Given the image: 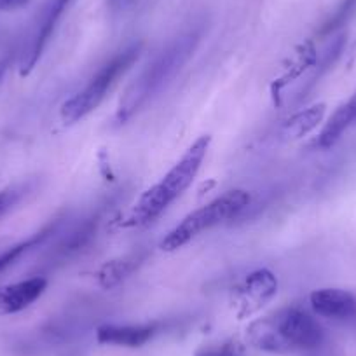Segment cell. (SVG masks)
I'll list each match as a JSON object with an SVG mask.
<instances>
[{"mask_svg": "<svg viewBox=\"0 0 356 356\" xmlns=\"http://www.w3.org/2000/svg\"><path fill=\"white\" fill-rule=\"evenodd\" d=\"M74 0H46L42 11L39 13L33 25L32 33L29 37L25 49H23L22 61H19V74L25 77L30 72L35 68L39 60L42 58L44 51H46L47 44H49L51 37H53L54 30H56L58 23L63 18L67 9Z\"/></svg>", "mask_w": 356, "mask_h": 356, "instance_id": "52a82bcc", "label": "cell"}, {"mask_svg": "<svg viewBox=\"0 0 356 356\" xmlns=\"http://www.w3.org/2000/svg\"><path fill=\"white\" fill-rule=\"evenodd\" d=\"M355 9H356V0H342V4L339 6V9L335 11V15L332 16L327 23H325V26L321 29V33H323V35H327V33L335 32L339 26L344 25V22L349 18V16H351V13L355 11Z\"/></svg>", "mask_w": 356, "mask_h": 356, "instance_id": "d6986e66", "label": "cell"}, {"mask_svg": "<svg viewBox=\"0 0 356 356\" xmlns=\"http://www.w3.org/2000/svg\"><path fill=\"white\" fill-rule=\"evenodd\" d=\"M280 282L271 269L260 267L248 273L232 289V307L239 320L253 316L278 296Z\"/></svg>", "mask_w": 356, "mask_h": 356, "instance_id": "8992f818", "label": "cell"}, {"mask_svg": "<svg viewBox=\"0 0 356 356\" xmlns=\"http://www.w3.org/2000/svg\"><path fill=\"white\" fill-rule=\"evenodd\" d=\"M201 29L187 30L175 37L166 47L154 56V60L142 70L136 81L126 89L124 97L119 102L115 111V122L124 124L126 121L138 114L149 102L170 84L175 75L182 70L184 65L191 60L201 40Z\"/></svg>", "mask_w": 356, "mask_h": 356, "instance_id": "6da1fadb", "label": "cell"}, {"mask_svg": "<svg viewBox=\"0 0 356 356\" xmlns=\"http://www.w3.org/2000/svg\"><path fill=\"white\" fill-rule=\"evenodd\" d=\"M47 285L49 282L44 276H33L13 285L0 286V316L29 309L35 300L44 296Z\"/></svg>", "mask_w": 356, "mask_h": 356, "instance_id": "9c48e42d", "label": "cell"}, {"mask_svg": "<svg viewBox=\"0 0 356 356\" xmlns=\"http://www.w3.org/2000/svg\"><path fill=\"white\" fill-rule=\"evenodd\" d=\"M156 323L147 325H102L97 328V341L107 346L142 348L157 334Z\"/></svg>", "mask_w": 356, "mask_h": 356, "instance_id": "8fae6325", "label": "cell"}, {"mask_svg": "<svg viewBox=\"0 0 356 356\" xmlns=\"http://www.w3.org/2000/svg\"><path fill=\"white\" fill-rule=\"evenodd\" d=\"M210 143V135H201L200 138L194 140L189 149L184 152V156L173 164V168L164 173L159 182L149 187L138 197V201L133 204L124 220L121 222L122 227H143V225H149L157 220L193 186L204 159H207Z\"/></svg>", "mask_w": 356, "mask_h": 356, "instance_id": "7a4b0ae2", "label": "cell"}, {"mask_svg": "<svg viewBox=\"0 0 356 356\" xmlns=\"http://www.w3.org/2000/svg\"><path fill=\"white\" fill-rule=\"evenodd\" d=\"M316 63H318L316 47H314V44L311 42V40H306V42H302L299 47H297L296 54H293V58L290 60V67L286 68L285 74H283L282 77H280L278 81H275V84H273L271 89H273V97H275V100L276 98H280L282 89L285 88L289 82L299 79L307 68L316 67Z\"/></svg>", "mask_w": 356, "mask_h": 356, "instance_id": "2e32d148", "label": "cell"}, {"mask_svg": "<svg viewBox=\"0 0 356 356\" xmlns=\"http://www.w3.org/2000/svg\"><path fill=\"white\" fill-rule=\"evenodd\" d=\"M248 341L267 353H285L296 349L313 351L323 346L325 330L307 311L300 307H283L276 313L250 323Z\"/></svg>", "mask_w": 356, "mask_h": 356, "instance_id": "3957f363", "label": "cell"}, {"mask_svg": "<svg viewBox=\"0 0 356 356\" xmlns=\"http://www.w3.org/2000/svg\"><path fill=\"white\" fill-rule=\"evenodd\" d=\"M311 309L328 320L348 321L356 318V297L342 289H318L309 296Z\"/></svg>", "mask_w": 356, "mask_h": 356, "instance_id": "30bf717a", "label": "cell"}, {"mask_svg": "<svg viewBox=\"0 0 356 356\" xmlns=\"http://www.w3.org/2000/svg\"><path fill=\"white\" fill-rule=\"evenodd\" d=\"M353 124H356V93L328 118L318 133L314 145L321 150L332 149Z\"/></svg>", "mask_w": 356, "mask_h": 356, "instance_id": "7c38bea8", "label": "cell"}, {"mask_svg": "<svg viewBox=\"0 0 356 356\" xmlns=\"http://www.w3.org/2000/svg\"><path fill=\"white\" fill-rule=\"evenodd\" d=\"M30 0H0V11H16L29 6Z\"/></svg>", "mask_w": 356, "mask_h": 356, "instance_id": "ffe728a7", "label": "cell"}, {"mask_svg": "<svg viewBox=\"0 0 356 356\" xmlns=\"http://www.w3.org/2000/svg\"><path fill=\"white\" fill-rule=\"evenodd\" d=\"M61 227H63V218H56V220H53L51 224H47L46 227L37 231L35 234L30 236V238L23 239V241L16 243V245L4 250V252L0 253V275L9 271V269H11L13 266H16L23 257H26L29 253L35 252L37 248L46 245L53 236L60 234Z\"/></svg>", "mask_w": 356, "mask_h": 356, "instance_id": "4fadbf2b", "label": "cell"}, {"mask_svg": "<svg viewBox=\"0 0 356 356\" xmlns=\"http://www.w3.org/2000/svg\"><path fill=\"white\" fill-rule=\"evenodd\" d=\"M98 229H100V215H91V217L82 218L81 222L74 225L67 234L58 241V245L51 250L47 257V266H61L70 259L77 257L84 252L93 239L97 238Z\"/></svg>", "mask_w": 356, "mask_h": 356, "instance_id": "ba28073f", "label": "cell"}, {"mask_svg": "<svg viewBox=\"0 0 356 356\" xmlns=\"http://www.w3.org/2000/svg\"><path fill=\"white\" fill-rule=\"evenodd\" d=\"M327 112L325 104H314L304 111L296 112L292 118L286 119L282 126V135L286 140H299L302 136L309 135L313 129H316L321 124Z\"/></svg>", "mask_w": 356, "mask_h": 356, "instance_id": "9a60e30c", "label": "cell"}, {"mask_svg": "<svg viewBox=\"0 0 356 356\" xmlns=\"http://www.w3.org/2000/svg\"><path fill=\"white\" fill-rule=\"evenodd\" d=\"M35 182H19L15 186H9L6 189L0 191V218L6 217L8 213H11L26 196L33 191Z\"/></svg>", "mask_w": 356, "mask_h": 356, "instance_id": "e0dca14e", "label": "cell"}, {"mask_svg": "<svg viewBox=\"0 0 356 356\" xmlns=\"http://www.w3.org/2000/svg\"><path fill=\"white\" fill-rule=\"evenodd\" d=\"M142 49L143 42H131L112 54L111 60H107L98 68L97 74L89 79L84 88L79 89L77 93L63 102L60 108L61 121L65 124H75L97 111L107 98L108 91L118 84L119 79L124 77L131 70L133 65L138 61Z\"/></svg>", "mask_w": 356, "mask_h": 356, "instance_id": "277c9868", "label": "cell"}, {"mask_svg": "<svg viewBox=\"0 0 356 356\" xmlns=\"http://www.w3.org/2000/svg\"><path fill=\"white\" fill-rule=\"evenodd\" d=\"M147 253L143 252H135L128 253L124 257H118V259L107 260L104 266L98 269L97 273V282L98 285L104 290L115 289V286L121 285L122 282L129 278L133 273L145 262Z\"/></svg>", "mask_w": 356, "mask_h": 356, "instance_id": "5bb4252c", "label": "cell"}, {"mask_svg": "<svg viewBox=\"0 0 356 356\" xmlns=\"http://www.w3.org/2000/svg\"><path fill=\"white\" fill-rule=\"evenodd\" d=\"M194 356H243V346L238 341H225L197 349Z\"/></svg>", "mask_w": 356, "mask_h": 356, "instance_id": "ac0fdd59", "label": "cell"}, {"mask_svg": "<svg viewBox=\"0 0 356 356\" xmlns=\"http://www.w3.org/2000/svg\"><path fill=\"white\" fill-rule=\"evenodd\" d=\"M252 196L243 189H232L215 197L210 203L203 204L197 210L191 211L187 217L178 222L161 241V250L164 252H177L189 245L193 239L217 225L234 220L250 207Z\"/></svg>", "mask_w": 356, "mask_h": 356, "instance_id": "5b68a950", "label": "cell"}, {"mask_svg": "<svg viewBox=\"0 0 356 356\" xmlns=\"http://www.w3.org/2000/svg\"><path fill=\"white\" fill-rule=\"evenodd\" d=\"M6 70H8V60H0V81L4 79Z\"/></svg>", "mask_w": 356, "mask_h": 356, "instance_id": "44dd1931", "label": "cell"}]
</instances>
